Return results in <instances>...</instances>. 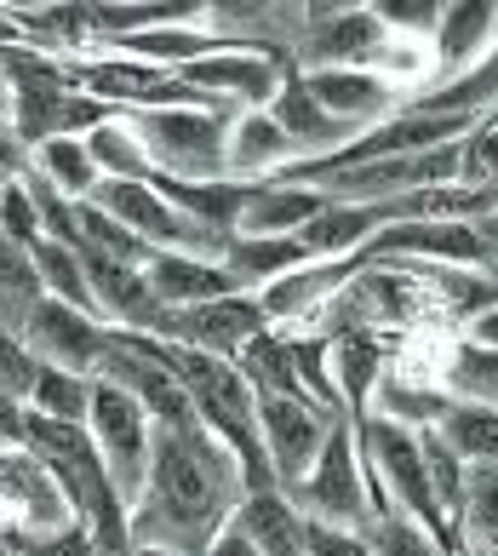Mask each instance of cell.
Returning a JSON list of instances; mask_svg holds the SVG:
<instances>
[{
	"mask_svg": "<svg viewBox=\"0 0 498 556\" xmlns=\"http://www.w3.org/2000/svg\"><path fill=\"white\" fill-rule=\"evenodd\" d=\"M246 500L235 453L206 425H155L150 482L132 505V545H166L178 556H206Z\"/></svg>",
	"mask_w": 498,
	"mask_h": 556,
	"instance_id": "1",
	"label": "cell"
},
{
	"mask_svg": "<svg viewBox=\"0 0 498 556\" xmlns=\"http://www.w3.org/2000/svg\"><path fill=\"white\" fill-rule=\"evenodd\" d=\"M230 104L213 110H132L120 115L143 143L155 178H178V184H218L230 178V127H235Z\"/></svg>",
	"mask_w": 498,
	"mask_h": 556,
	"instance_id": "2",
	"label": "cell"
},
{
	"mask_svg": "<svg viewBox=\"0 0 498 556\" xmlns=\"http://www.w3.org/2000/svg\"><path fill=\"white\" fill-rule=\"evenodd\" d=\"M87 437H92V447H98L103 470H110L115 493H120L127 505H138L143 482H150L155 419L143 414V407H138L120 384L98 379V390H92V414H87Z\"/></svg>",
	"mask_w": 498,
	"mask_h": 556,
	"instance_id": "3",
	"label": "cell"
},
{
	"mask_svg": "<svg viewBox=\"0 0 498 556\" xmlns=\"http://www.w3.org/2000/svg\"><path fill=\"white\" fill-rule=\"evenodd\" d=\"M309 522H332V528H367L372 522V500H367V477H361V437L356 419H339L321 447L316 470L286 493Z\"/></svg>",
	"mask_w": 498,
	"mask_h": 556,
	"instance_id": "4",
	"label": "cell"
},
{
	"mask_svg": "<svg viewBox=\"0 0 498 556\" xmlns=\"http://www.w3.org/2000/svg\"><path fill=\"white\" fill-rule=\"evenodd\" d=\"M339 419L349 414H332V407L309 402V396H258V437H264V459L281 493H293L316 470Z\"/></svg>",
	"mask_w": 498,
	"mask_h": 556,
	"instance_id": "5",
	"label": "cell"
},
{
	"mask_svg": "<svg viewBox=\"0 0 498 556\" xmlns=\"http://www.w3.org/2000/svg\"><path fill=\"white\" fill-rule=\"evenodd\" d=\"M69 64H75V87L87 98H98V104H110L115 115H132V110H213L178 70H155V64H138V58H69Z\"/></svg>",
	"mask_w": 498,
	"mask_h": 556,
	"instance_id": "6",
	"label": "cell"
},
{
	"mask_svg": "<svg viewBox=\"0 0 498 556\" xmlns=\"http://www.w3.org/2000/svg\"><path fill=\"white\" fill-rule=\"evenodd\" d=\"M390 29L379 24L372 7H304V35L293 47V70L316 75V70H372V58L384 52Z\"/></svg>",
	"mask_w": 498,
	"mask_h": 556,
	"instance_id": "7",
	"label": "cell"
},
{
	"mask_svg": "<svg viewBox=\"0 0 498 556\" xmlns=\"http://www.w3.org/2000/svg\"><path fill=\"white\" fill-rule=\"evenodd\" d=\"M17 339L35 350L40 367H64V374H98L103 350L115 344V327L47 293V299H40L35 311H29V321H24V333H17Z\"/></svg>",
	"mask_w": 498,
	"mask_h": 556,
	"instance_id": "8",
	"label": "cell"
},
{
	"mask_svg": "<svg viewBox=\"0 0 498 556\" xmlns=\"http://www.w3.org/2000/svg\"><path fill=\"white\" fill-rule=\"evenodd\" d=\"M293 58H269V52H241V47H224V52H206L195 64H183L178 75L206 98V104H230V110H269L281 92V75Z\"/></svg>",
	"mask_w": 498,
	"mask_h": 556,
	"instance_id": "9",
	"label": "cell"
},
{
	"mask_svg": "<svg viewBox=\"0 0 498 556\" xmlns=\"http://www.w3.org/2000/svg\"><path fill=\"white\" fill-rule=\"evenodd\" d=\"M0 505H7V522L24 533V540H52V533L80 522L69 493L58 488V477L35 459L29 447H17V453L0 459Z\"/></svg>",
	"mask_w": 498,
	"mask_h": 556,
	"instance_id": "10",
	"label": "cell"
},
{
	"mask_svg": "<svg viewBox=\"0 0 498 556\" xmlns=\"http://www.w3.org/2000/svg\"><path fill=\"white\" fill-rule=\"evenodd\" d=\"M269 311L258 304V293H230V299H213V304H195V311H173L166 321V344H190L206 350V356H224L235 362L258 333H269Z\"/></svg>",
	"mask_w": 498,
	"mask_h": 556,
	"instance_id": "11",
	"label": "cell"
},
{
	"mask_svg": "<svg viewBox=\"0 0 498 556\" xmlns=\"http://www.w3.org/2000/svg\"><path fill=\"white\" fill-rule=\"evenodd\" d=\"M304 87L316 92V104L327 115H339L344 127H356V132H372L379 121H390L401 110L396 104L401 92L372 70H316V75H304Z\"/></svg>",
	"mask_w": 498,
	"mask_h": 556,
	"instance_id": "12",
	"label": "cell"
},
{
	"mask_svg": "<svg viewBox=\"0 0 498 556\" xmlns=\"http://www.w3.org/2000/svg\"><path fill=\"white\" fill-rule=\"evenodd\" d=\"M269 115H276V127L298 143V161L332 155V150H344V143L361 138L356 127H344L339 115H327L316 104V92L304 87V75L293 64H286V75H281V92H276V104H269ZM298 161H293V167H298Z\"/></svg>",
	"mask_w": 498,
	"mask_h": 556,
	"instance_id": "13",
	"label": "cell"
},
{
	"mask_svg": "<svg viewBox=\"0 0 498 556\" xmlns=\"http://www.w3.org/2000/svg\"><path fill=\"white\" fill-rule=\"evenodd\" d=\"M143 281L155 287V299L166 311H195V304H213V299H230L241 293L235 276L213 258H190V253H150L143 264Z\"/></svg>",
	"mask_w": 498,
	"mask_h": 556,
	"instance_id": "14",
	"label": "cell"
},
{
	"mask_svg": "<svg viewBox=\"0 0 498 556\" xmlns=\"http://www.w3.org/2000/svg\"><path fill=\"white\" fill-rule=\"evenodd\" d=\"M498 47V7H475V0H464V7H447L442 24H435L430 35V52H435V75L459 80L464 70H475L482 58Z\"/></svg>",
	"mask_w": 498,
	"mask_h": 556,
	"instance_id": "15",
	"label": "cell"
},
{
	"mask_svg": "<svg viewBox=\"0 0 498 556\" xmlns=\"http://www.w3.org/2000/svg\"><path fill=\"white\" fill-rule=\"evenodd\" d=\"M298 161V143L276 127L269 110H241L230 127V178L235 184H269Z\"/></svg>",
	"mask_w": 498,
	"mask_h": 556,
	"instance_id": "16",
	"label": "cell"
},
{
	"mask_svg": "<svg viewBox=\"0 0 498 556\" xmlns=\"http://www.w3.org/2000/svg\"><path fill=\"white\" fill-rule=\"evenodd\" d=\"M235 528L258 545V556H309V517L281 488L246 493L235 510Z\"/></svg>",
	"mask_w": 498,
	"mask_h": 556,
	"instance_id": "17",
	"label": "cell"
},
{
	"mask_svg": "<svg viewBox=\"0 0 498 556\" xmlns=\"http://www.w3.org/2000/svg\"><path fill=\"white\" fill-rule=\"evenodd\" d=\"M304 264L316 258H309V247L298 236H230V247H224V270L235 276L241 293H264L269 281L293 276Z\"/></svg>",
	"mask_w": 498,
	"mask_h": 556,
	"instance_id": "18",
	"label": "cell"
},
{
	"mask_svg": "<svg viewBox=\"0 0 498 556\" xmlns=\"http://www.w3.org/2000/svg\"><path fill=\"white\" fill-rule=\"evenodd\" d=\"M321 207H327V201L316 190H298V184H276V178H269V184H253L235 236H298Z\"/></svg>",
	"mask_w": 498,
	"mask_h": 556,
	"instance_id": "19",
	"label": "cell"
},
{
	"mask_svg": "<svg viewBox=\"0 0 498 556\" xmlns=\"http://www.w3.org/2000/svg\"><path fill=\"white\" fill-rule=\"evenodd\" d=\"M379 379H384V344L372 333H332V384L349 407V419H367L372 414V396H379Z\"/></svg>",
	"mask_w": 498,
	"mask_h": 556,
	"instance_id": "20",
	"label": "cell"
},
{
	"mask_svg": "<svg viewBox=\"0 0 498 556\" xmlns=\"http://www.w3.org/2000/svg\"><path fill=\"white\" fill-rule=\"evenodd\" d=\"M452 540H459V556L464 551L493 556V545H498V465H470L459 517H452Z\"/></svg>",
	"mask_w": 498,
	"mask_h": 556,
	"instance_id": "21",
	"label": "cell"
},
{
	"mask_svg": "<svg viewBox=\"0 0 498 556\" xmlns=\"http://www.w3.org/2000/svg\"><path fill=\"white\" fill-rule=\"evenodd\" d=\"M435 379H442L447 402H475V407H498V350H482L459 339L442 356V367H435Z\"/></svg>",
	"mask_w": 498,
	"mask_h": 556,
	"instance_id": "22",
	"label": "cell"
},
{
	"mask_svg": "<svg viewBox=\"0 0 498 556\" xmlns=\"http://www.w3.org/2000/svg\"><path fill=\"white\" fill-rule=\"evenodd\" d=\"M464 465H498V407L475 402H447V414L430 425Z\"/></svg>",
	"mask_w": 498,
	"mask_h": 556,
	"instance_id": "23",
	"label": "cell"
},
{
	"mask_svg": "<svg viewBox=\"0 0 498 556\" xmlns=\"http://www.w3.org/2000/svg\"><path fill=\"white\" fill-rule=\"evenodd\" d=\"M29 167L47 178V184H58L69 201H87L98 184H103L98 161L87 150V138H52V143H40V150L29 155Z\"/></svg>",
	"mask_w": 498,
	"mask_h": 556,
	"instance_id": "24",
	"label": "cell"
},
{
	"mask_svg": "<svg viewBox=\"0 0 498 556\" xmlns=\"http://www.w3.org/2000/svg\"><path fill=\"white\" fill-rule=\"evenodd\" d=\"M40 299H47V287H40L35 258L0 236V327H7V333H24V321Z\"/></svg>",
	"mask_w": 498,
	"mask_h": 556,
	"instance_id": "25",
	"label": "cell"
},
{
	"mask_svg": "<svg viewBox=\"0 0 498 556\" xmlns=\"http://www.w3.org/2000/svg\"><path fill=\"white\" fill-rule=\"evenodd\" d=\"M87 150L98 161V173L103 178H120V184H150L155 167H150V155H143V143L132 138V127L120 115H110L98 132H87Z\"/></svg>",
	"mask_w": 498,
	"mask_h": 556,
	"instance_id": "26",
	"label": "cell"
},
{
	"mask_svg": "<svg viewBox=\"0 0 498 556\" xmlns=\"http://www.w3.org/2000/svg\"><path fill=\"white\" fill-rule=\"evenodd\" d=\"M92 374H64V367H40V379L29 390V414H47V419H64V425H87L92 414Z\"/></svg>",
	"mask_w": 498,
	"mask_h": 556,
	"instance_id": "27",
	"label": "cell"
},
{
	"mask_svg": "<svg viewBox=\"0 0 498 556\" xmlns=\"http://www.w3.org/2000/svg\"><path fill=\"white\" fill-rule=\"evenodd\" d=\"M35 270H40V287H47L52 299H64V304H75V311H87V316H98V299H92V281H87V264H80V253L75 247H58V241H40L35 247ZM103 321V316H98Z\"/></svg>",
	"mask_w": 498,
	"mask_h": 556,
	"instance_id": "28",
	"label": "cell"
},
{
	"mask_svg": "<svg viewBox=\"0 0 498 556\" xmlns=\"http://www.w3.org/2000/svg\"><path fill=\"white\" fill-rule=\"evenodd\" d=\"M24 184H29V195H35V213H40V230H47V241H58V247H87V236H80V201H69L58 184H47L35 167L24 173Z\"/></svg>",
	"mask_w": 498,
	"mask_h": 556,
	"instance_id": "29",
	"label": "cell"
},
{
	"mask_svg": "<svg viewBox=\"0 0 498 556\" xmlns=\"http://www.w3.org/2000/svg\"><path fill=\"white\" fill-rule=\"evenodd\" d=\"M361 533H367L372 556H447L419 522L407 517V510H384V517H372Z\"/></svg>",
	"mask_w": 498,
	"mask_h": 556,
	"instance_id": "30",
	"label": "cell"
},
{
	"mask_svg": "<svg viewBox=\"0 0 498 556\" xmlns=\"http://www.w3.org/2000/svg\"><path fill=\"white\" fill-rule=\"evenodd\" d=\"M430 70H435V52H430V40H419V35H390L384 52L372 58V75H384L396 92L419 87Z\"/></svg>",
	"mask_w": 498,
	"mask_h": 556,
	"instance_id": "31",
	"label": "cell"
},
{
	"mask_svg": "<svg viewBox=\"0 0 498 556\" xmlns=\"http://www.w3.org/2000/svg\"><path fill=\"white\" fill-rule=\"evenodd\" d=\"M419 447H424V465H430V488H435V500H442V510H447V522L459 517V500H464V477H470V465L452 453L435 430L424 425L419 430Z\"/></svg>",
	"mask_w": 498,
	"mask_h": 556,
	"instance_id": "32",
	"label": "cell"
},
{
	"mask_svg": "<svg viewBox=\"0 0 498 556\" xmlns=\"http://www.w3.org/2000/svg\"><path fill=\"white\" fill-rule=\"evenodd\" d=\"M0 236H7L12 247H24V253H35V247L47 241V230H40V213H35V195H29L24 178H17L12 190H0Z\"/></svg>",
	"mask_w": 498,
	"mask_h": 556,
	"instance_id": "33",
	"label": "cell"
},
{
	"mask_svg": "<svg viewBox=\"0 0 498 556\" xmlns=\"http://www.w3.org/2000/svg\"><path fill=\"white\" fill-rule=\"evenodd\" d=\"M35 379H40L35 350L17 339V333H7V327H0V396H12V402H24V407H29Z\"/></svg>",
	"mask_w": 498,
	"mask_h": 556,
	"instance_id": "34",
	"label": "cell"
},
{
	"mask_svg": "<svg viewBox=\"0 0 498 556\" xmlns=\"http://www.w3.org/2000/svg\"><path fill=\"white\" fill-rule=\"evenodd\" d=\"M309 556H372L361 528H332V522H309Z\"/></svg>",
	"mask_w": 498,
	"mask_h": 556,
	"instance_id": "35",
	"label": "cell"
},
{
	"mask_svg": "<svg viewBox=\"0 0 498 556\" xmlns=\"http://www.w3.org/2000/svg\"><path fill=\"white\" fill-rule=\"evenodd\" d=\"M24 173H29V143L17 138L7 104H0V190H12V184L24 178Z\"/></svg>",
	"mask_w": 498,
	"mask_h": 556,
	"instance_id": "36",
	"label": "cell"
},
{
	"mask_svg": "<svg viewBox=\"0 0 498 556\" xmlns=\"http://www.w3.org/2000/svg\"><path fill=\"white\" fill-rule=\"evenodd\" d=\"M24 556H98V540H92L87 522H75L64 533H52V540H29Z\"/></svg>",
	"mask_w": 498,
	"mask_h": 556,
	"instance_id": "37",
	"label": "cell"
},
{
	"mask_svg": "<svg viewBox=\"0 0 498 556\" xmlns=\"http://www.w3.org/2000/svg\"><path fill=\"white\" fill-rule=\"evenodd\" d=\"M24 437H29V407L12 402V396H0V453H17Z\"/></svg>",
	"mask_w": 498,
	"mask_h": 556,
	"instance_id": "38",
	"label": "cell"
},
{
	"mask_svg": "<svg viewBox=\"0 0 498 556\" xmlns=\"http://www.w3.org/2000/svg\"><path fill=\"white\" fill-rule=\"evenodd\" d=\"M464 339L482 344V350H498V304H487V311H475L464 321Z\"/></svg>",
	"mask_w": 498,
	"mask_h": 556,
	"instance_id": "39",
	"label": "cell"
},
{
	"mask_svg": "<svg viewBox=\"0 0 498 556\" xmlns=\"http://www.w3.org/2000/svg\"><path fill=\"white\" fill-rule=\"evenodd\" d=\"M206 556H258V545H253V540H246V533L235 528V517H230V528H224V533H218V540H213V545H206Z\"/></svg>",
	"mask_w": 498,
	"mask_h": 556,
	"instance_id": "40",
	"label": "cell"
},
{
	"mask_svg": "<svg viewBox=\"0 0 498 556\" xmlns=\"http://www.w3.org/2000/svg\"><path fill=\"white\" fill-rule=\"evenodd\" d=\"M475 230H482V247H487V264H498V213H493V218H482V224H475Z\"/></svg>",
	"mask_w": 498,
	"mask_h": 556,
	"instance_id": "41",
	"label": "cell"
},
{
	"mask_svg": "<svg viewBox=\"0 0 498 556\" xmlns=\"http://www.w3.org/2000/svg\"><path fill=\"white\" fill-rule=\"evenodd\" d=\"M132 556H178V551H166V545H132Z\"/></svg>",
	"mask_w": 498,
	"mask_h": 556,
	"instance_id": "42",
	"label": "cell"
},
{
	"mask_svg": "<svg viewBox=\"0 0 498 556\" xmlns=\"http://www.w3.org/2000/svg\"><path fill=\"white\" fill-rule=\"evenodd\" d=\"M482 281L493 287V293H498V264H487V270H482Z\"/></svg>",
	"mask_w": 498,
	"mask_h": 556,
	"instance_id": "43",
	"label": "cell"
},
{
	"mask_svg": "<svg viewBox=\"0 0 498 556\" xmlns=\"http://www.w3.org/2000/svg\"><path fill=\"white\" fill-rule=\"evenodd\" d=\"M98 556H132V551H98Z\"/></svg>",
	"mask_w": 498,
	"mask_h": 556,
	"instance_id": "44",
	"label": "cell"
},
{
	"mask_svg": "<svg viewBox=\"0 0 498 556\" xmlns=\"http://www.w3.org/2000/svg\"><path fill=\"white\" fill-rule=\"evenodd\" d=\"M0 528H7V505H0Z\"/></svg>",
	"mask_w": 498,
	"mask_h": 556,
	"instance_id": "45",
	"label": "cell"
},
{
	"mask_svg": "<svg viewBox=\"0 0 498 556\" xmlns=\"http://www.w3.org/2000/svg\"><path fill=\"white\" fill-rule=\"evenodd\" d=\"M0 459H7V453H0Z\"/></svg>",
	"mask_w": 498,
	"mask_h": 556,
	"instance_id": "46",
	"label": "cell"
}]
</instances>
